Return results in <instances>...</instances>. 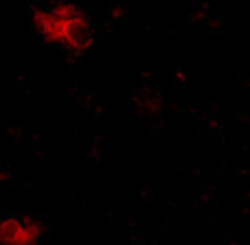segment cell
Returning a JSON list of instances; mask_svg holds the SVG:
<instances>
[{"mask_svg":"<svg viewBox=\"0 0 250 245\" xmlns=\"http://www.w3.org/2000/svg\"><path fill=\"white\" fill-rule=\"evenodd\" d=\"M31 25L41 39L68 53H86L94 45V25L81 6L71 2H54L36 6Z\"/></svg>","mask_w":250,"mask_h":245,"instance_id":"obj_1","label":"cell"},{"mask_svg":"<svg viewBox=\"0 0 250 245\" xmlns=\"http://www.w3.org/2000/svg\"><path fill=\"white\" fill-rule=\"evenodd\" d=\"M45 233V225L33 216H8L0 219V245H34Z\"/></svg>","mask_w":250,"mask_h":245,"instance_id":"obj_2","label":"cell"},{"mask_svg":"<svg viewBox=\"0 0 250 245\" xmlns=\"http://www.w3.org/2000/svg\"><path fill=\"white\" fill-rule=\"evenodd\" d=\"M34 245H41V244H39V242H37V244H34Z\"/></svg>","mask_w":250,"mask_h":245,"instance_id":"obj_3","label":"cell"}]
</instances>
